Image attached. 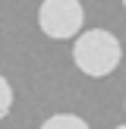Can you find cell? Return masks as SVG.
<instances>
[{"instance_id": "cell-1", "label": "cell", "mask_w": 126, "mask_h": 129, "mask_svg": "<svg viewBox=\"0 0 126 129\" xmlns=\"http://www.w3.org/2000/svg\"><path fill=\"white\" fill-rule=\"evenodd\" d=\"M120 60H123V44L107 28H88L73 44V63L79 66V73L91 76V79L110 76L120 66Z\"/></svg>"}, {"instance_id": "cell-2", "label": "cell", "mask_w": 126, "mask_h": 129, "mask_svg": "<svg viewBox=\"0 0 126 129\" xmlns=\"http://www.w3.org/2000/svg\"><path fill=\"white\" fill-rule=\"evenodd\" d=\"M38 25L54 41L79 38L82 25H85V10L79 0H44L38 6Z\"/></svg>"}, {"instance_id": "cell-3", "label": "cell", "mask_w": 126, "mask_h": 129, "mask_svg": "<svg viewBox=\"0 0 126 129\" xmlns=\"http://www.w3.org/2000/svg\"><path fill=\"white\" fill-rule=\"evenodd\" d=\"M41 129H91V126L76 113H54V117H47L41 123Z\"/></svg>"}, {"instance_id": "cell-4", "label": "cell", "mask_w": 126, "mask_h": 129, "mask_svg": "<svg viewBox=\"0 0 126 129\" xmlns=\"http://www.w3.org/2000/svg\"><path fill=\"white\" fill-rule=\"evenodd\" d=\"M10 110H13V85H10V79L0 73V120Z\"/></svg>"}, {"instance_id": "cell-5", "label": "cell", "mask_w": 126, "mask_h": 129, "mask_svg": "<svg viewBox=\"0 0 126 129\" xmlns=\"http://www.w3.org/2000/svg\"><path fill=\"white\" fill-rule=\"evenodd\" d=\"M117 129H126V126H117Z\"/></svg>"}, {"instance_id": "cell-6", "label": "cell", "mask_w": 126, "mask_h": 129, "mask_svg": "<svg viewBox=\"0 0 126 129\" xmlns=\"http://www.w3.org/2000/svg\"><path fill=\"white\" fill-rule=\"evenodd\" d=\"M123 10H126V3H123Z\"/></svg>"}, {"instance_id": "cell-7", "label": "cell", "mask_w": 126, "mask_h": 129, "mask_svg": "<svg viewBox=\"0 0 126 129\" xmlns=\"http://www.w3.org/2000/svg\"><path fill=\"white\" fill-rule=\"evenodd\" d=\"M123 107H126V101H123Z\"/></svg>"}]
</instances>
